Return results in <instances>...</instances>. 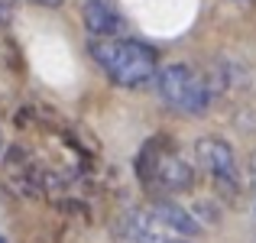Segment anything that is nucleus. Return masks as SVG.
Instances as JSON below:
<instances>
[{"instance_id":"obj_10","label":"nucleus","mask_w":256,"mask_h":243,"mask_svg":"<svg viewBox=\"0 0 256 243\" xmlns=\"http://www.w3.org/2000/svg\"><path fill=\"white\" fill-rule=\"evenodd\" d=\"M0 243H6V240H4V237H0Z\"/></svg>"},{"instance_id":"obj_7","label":"nucleus","mask_w":256,"mask_h":243,"mask_svg":"<svg viewBox=\"0 0 256 243\" xmlns=\"http://www.w3.org/2000/svg\"><path fill=\"white\" fill-rule=\"evenodd\" d=\"M150 211H152V218H156L162 227H169V230L182 234V237H194V234H201V224H198V220H194L182 204H175V201H156Z\"/></svg>"},{"instance_id":"obj_11","label":"nucleus","mask_w":256,"mask_h":243,"mask_svg":"<svg viewBox=\"0 0 256 243\" xmlns=\"http://www.w3.org/2000/svg\"><path fill=\"white\" fill-rule=\"evenodd\" d=\"M237 4H244V0H237Z\"/></svg>"},{"instance_id":"obj_9","label":"nucleus","mask_w":256,"mask_h":243,"mask_svg":"<svg viewBox=\"0 0 256 243\" xmlns=\"http://www.w3.org/2000/svg\"><path fill=\"white\" fill-rule=\"evenodd\" d=\"M162 243H182V240H162Z\"/></svg>"},{"instance_id":"obj_5","label":"nucleus","mask_w":256,"mask_h":243,"mask_svg":"<svg viewBox=\"0 0 256 243\" xmlns=\"http://www.w3.org/2000/svg\"><path fill=\"white\" fill-rule=\"evenodd\" d=\"M82 20L88 26V32L98 39H107V36H120L124 30V16L117 13V6L110 0H84L82 4Z\"/></svg>"},{"instance_id":"obj_6","label":"nucleus","mask_w":256,"mask_h":243,"mask_svg":"<svg viewBox=\"0 0 256 243\" xmlns=\"http://www.w3.org/2000/svg\"><path fill=\"white\" fill-rule=\"evenodd\" d=\"M156 227H162V224L152 218V211H130L120 220L117 237L120 243H162V234Z\"/></svg>"},{"instance_id":"obj_8","label":"nucleus","mask_w":256,"mask_h":243,"mask_svg":"<svg viewBox=\"0 0 256 243\" xmlns=\"http://www.w3.org/2000/svg\"><path fill=\"white\" fill-rule=\"evenodd\" d=\"M32 4H39V6H62L65 0H32Z\"/></svg>"},{"instance_id":"obj_3","label":"nucleus","mask_w":256,"mask_h":243,"mask_svg":"<svg viewBox=\"0 0 256 243\" xmlns=\"http://www.w3.org/2000/svg\"><path fill=\"white\" fill-rule=\"evenodd\" d=\"M146 185L159 188V192H188L194 185V172L182 156L175 152H150V168H146Z\"/></svg>"},{"instance_id":"obj_4","label":"nucleus","mask_w":256,"mask_h":243,"mask_svg":"<svg viewBox=\"0 0 256 243\" xmlns=\"http://www.w3.org/2000/svg\"><path fill=\"white\" fill-rule=\"evenodd\" d=\"M194 150H198L201 162H204V168L214 175V182H218L220 188H230V192H237L240 188V168H237V156H234V150L224 143V140L218 136H204L194 143Z\"/></svg>"},{"instance_id":"obj_1","label":"nucleus","mask_w":256,"mask_h":243,"mask_svg":"<svg viewBox=\"0 0 256 243\" xmlns=\"http://www.w3.org/2000/svg\"><path fill=\"white\" fill-rule=\"evenodd\" d=\"M91 58L107 72L114 84L124 88H140L156 75V52L136 39H94L91 42Z\"/></svg>"},{"instance_id":"obj_2","label":"nucleus","mask_w":256,"mask_h":243,"mask_svg":"<svg viewBox=\"0 0 256 243\" xmlns=\"http://www.w3.org/2000/svg\"><path fill=\"white\" fill-rule=\"evenodd\" d=\"M156 84L166 104L188 117L208 114V107H211V91H208L204 78L194 75L188 65H166L162 72H156Z\"/></svg>"}]
</instances>
